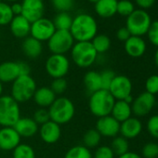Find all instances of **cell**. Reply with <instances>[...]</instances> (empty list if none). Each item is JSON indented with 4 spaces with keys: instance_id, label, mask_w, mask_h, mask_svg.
Returning <instances> with one entry per match:
<instances>
[{
    "instance_id": "obj_29",
    "label": "cell",
    "mask_w": 158,
    "mask_h": 158,
    "mask_svg": "<svg viewBox=\"0 0 158 158\" xmlns=\"http://www.w3.org/2000/svg\"><path fill=\"white\" fill-rule=\"evenodd\" d=\"M90 42L98 54L105 53L111 47V39L106 35H97Z\"/></svg>"
},
{
    "instance_id": "obj_43",
    "label": "cell",
    "mask_w": 158,
    "mask_h": 158,
    "mask_svg": "<svg viewBox=\"0 0 158 158\" xmlns=\"http://www.w3.org/2000/svg\"><path fill=\"white\" fill-rule=\"evenodd\" d=\"M149 41L153 45L158 47V21L151 23L150 28L147 32Z\"/></svg>"
},
{
    "instance_id": "obj_21",
    "label": "cell",
    "mask_w": 158,
    "mask_h": 158,
    "mask_svg": "<svg viewBox=\"0 0 158 158\" xmlns=\"http://www.w3.org/2000/svg\"><path fill=\"white\" fill-rule=\"evenodd\" d=\"M56 94L51 90L49 87H41L37 88L34 96L33 100L39 108H46L48 109L50 105L56 100Z\"/></svg>"
},
{
    "instance_id": "obj_33",
    "label": "cell",
    "mask_w": 158,
    "mask_h": 158,
    "mask_svg": "<svg viewBox=\"0 0 158 158\" xmlns=\"http://www.w3.org/2000/svg\"><path fill=\"white\" fill-rule=\"evenodd\" d=\"M14 15L11 11V8L9 4L0 2V25L10 24Z\"/></svg>"
},
{
    "instance_id": "obj_26",
    "label": "cell",
    "mask_w": 158,
    "mask_h": 158,
    "mask_svg": "<svg viewBox=\"0 0 158 158\" xmlns=\"http://www.w3.org/2000/svg\"><path fill=\"white\" fill-rule=\"evenodd\" d=\"M83 83L87 92L90 95L102 89L101 74L96 71H89L85 73L83 78Z\"/></svg>"
},
{
    "instance_id": "obj_50",
    "label": "cell",
    "mask_w": 158,
    "mask_h": 158,
    "mask_svg": "<svg viewBox=\"0 0 158 158\" xmlns=\"http://www.w3.org/2000/svg\"><path fill=\"white\" fill-rule=\"evenodd\" d=\"M88 1H89V2H91V3H96V2H98L99 1V0H88Z\"/></svg>"
},
{
    "instance_id": "obj_18",
    "label": "cell",
    "mask_w": 158,
    "mask_h": 158,
    "mask_svg": "<svg viewBox=\"0 0 158 158\" xmlns=\"http://www.w3.org/2000/svg\"><path fill=\"white\" fill-rule=\"evenodd\" d=\"M142 123L137 117H129L126 121L120 123V134L127 139H135L142 131Z\"/></svg>"
},
{
    "instance_id": "obj_42",
    "label": "cell",
    "mask_w": 158,
    "mask_h": 158,
    "mask_svg": "<svg viewBox=\"0 0 158 158\" xmlns=\"http://www.w3.org/2000/svg\"><path fill=\"white\" fill-rule=\"evenodd\" d=\"M33 119L37 123V125H43V124L48 122L50 120L48 110L46 109V108H39V109H37L35 112V114H34Z\"/></svg>"
},
{
    "instance_id": "obj_37",
    "label": "cell",
    "mask_w": 158,
    "mask_h": 158,
    "mask_svg": "<svg viewBox=\"0 0 158 158\" xmlns=\"http://www.w3.org/2000/svg\"><path fill=\"white\" fill-rule=\"evenodd\" d=\"M51 3L59 12H68L74 5L73 0H51Z\"/></svg>"
},
{
    "instance_id": "obj_12",
    "label": "cell",
    "mask_w": 158,
    "mask_h": 158,
    "mask_svg": "<svg viewBox=\"0 0 158 158\" xmlns=\"http://www.w3.org/2000/svg\"><path fill=\"white\" fill-rule=\"evenodd\" d=\"M155 105V98L153 95L144 91L138 95L131 103L132 114L136 116L142 117L147 115Z\"/></svg>"
},
{
    "instance_id": "obj_20",
    "label": "cell",
    "mask_w": 158,
    "mask_h": 158,
    "mask_svg": "<svg viewBox=\"0 0 158 158\" xmlns=\"http://www.w3.org/2000/svg\"><path fill=\"white\" fill-rule=\"evenodd\" d=\"M10 27L11 34L17 38H26L30 35L31 23L22 15L14 16Z\"/></svg>"
},
{
    "instance_id": "obj_47",
    "label": "cell",
    "mask_w": 158,
    "mask_h": 158,
    "mask_svg": "<svg viewBox=\"0 0 158 158\" xmlns=\"http://www.w3.org/2000/svg\"><path fill=\"white\" fill-rule=\"evenodd\" d=\"M118 158H142V156H140L139 153L134 152H127L126 153L118 156Z\"/></svg>"
},
{
    "instance_id": "obj_39",
    "label": "cell",
    "mask_w": 158,
    "mask_h": 158,
    "mask_svg": "<svg viewBox=\"0 0 158 158\" xmlns=\"http://www.w3.org/2000/svg\"><path fill=\"white\" fill-rule=\"evenodd\" d=\"M145 91L152 94L155 95L158 93V75L153 74L151 75L150 77L147 78V80L145 82Z\"/></svg>"
},
{
    "instance_id": "obj_6",
    "label": "cell",
    "mask_w": 158,
    "mask_h": 158,
    "mask_svg": "<svg viewBox=\"0 0 158 158\" xmlns=\"http://www.w3.org/2000/svg\"><path fill=\"white\" fill-rule=\"evenodd\" d=\"M21 118V109L10 95H2L0 97V126L13 127Z\"/></svg>"
},
{
    "instance_id": "obj_2",
    "label": "cell",
    "mask_w": 158,
    "mask_h": 158,
    "mask_svg": "<svg viewBox=\"0 0 158 158\" xmlns=\"http://www.w3.org/2000/svg\"><path fill=\"white\" fill-rule=\"evenodd\" d=\"M48 110L50 120L60 126L69 123L75 114V106L73 102L66 97L56 98Z\"/></svg>"
},
{
    "instance_id": "obj_44",
    "label": "cell",
    "mask_w": 158,
    "mask_h": 158,
    "mask_svg": "<svg viewBox=\"0 0 158 158\" xmlns=\"http://www.w3.org/2000/svg\"><path fill=\"white\" fill-rule=\"evenodd\" d=\"M131 36L129 31L127 30V27H122V28H119L116 32V37L118 40L122 41V42H126L129 37Z\"/></svg>"
},
{
    "instance_id": "obj_27",
    "label": "cell",
    "mask_w": 158,
    "mask_h": 158,
    "mask_svg": "<svg viewBox=\"0 0 158 158\" xmlns=\"http://www.w3.org/2000/svg\"><path fill=\"white\" fill-rule=\"evenodd\" d=\"M64 158H93V154L90 149L82 144L75 145L70 148L66 152Z\"/></svg>"
},
{
    "instance_id": "obj_35",
    "label": "cell",
    "mask_w": 158,
    "mask_h": 158,
    "mask_svg": "<svg viewBox=\"0 0 158 158\" xmlns=\"http://www.w3.org/2000/svg\"><path fill=\"white\" fill-rule=\"evenodd\" d=\"M51 89V90L57 95H61L63 94L67 88H68V83L67 80L65 79V77L63 78H55L52 80L51 85L49 87Z\"/></svg>"
},
{
    "instance_id": "obj_13",
    "label": "cell",
    "mask_w": 158,
    "mask_h": 158,
    "mask_svg": "<svg viewBox=\"0 0 158 158\" xmlns=\"http://www.w3.org/2000/svg\"><path fill=\"white\" fill-rule=\"evenodd\" d=\"M102 137L114 138L120 132V123L111 114L98 118L95 128Z\"/></svg>"
},
{
    "instance_id": "obj_25",
    "label": "cell",
    "mask_w": 158,
    "mask_h": 158,
    "mask_svg": "<svg viewBox=\"0 0 158 158\" xmlns=\"http://www.w3.org/2000/svg\"><path fill=\"white\" fill-rule=\"evenodd\" d=\"M131 114L132 109L130 104H128L125 101H115L111 112V115L115 120H117L119 123H122L131 117Z\"/></svg>"
},
{
    "instance_id": "obj_40",
    "label": "cell",
    "mask_w": 158,
    "mask_h": 158,
    "mask_svg": "<svg viewBox=\"0 0 158 158\" xmlns=\"http://www.w3.org/2000/svg\"><path fill=\"white\" fill-rule=\"evenodd\" d=\"M148 133L154 139H158V114L152 115L147 121Z\"/></svg>"
},
{
    "instance_id": "obj_5",
    "label": "cell",
    "mask_w": 158,
    "mask_h": 158,
    "mask_svg": "<svg viewBox=\"0 0 158 158\" xmlns=\"http://www.w3.org/2000/svg\"><path fill=\"white\" fill-rule=\"evenodd\" d=\"M36 89V82L30 74L21 75L11 83L10 96L19 103L26 102L33 99Z\"/></svg>"
},
{
    "instance_id": "obj_15",
    "label": "cell",
    "mask_w": 158,
    "mask_h": 158,
    "mask_svg": "<svg viewBox=\"0 0 158 158\" xmlns=\"http://www.w3.org/2000/svg\"><path fill=\"white\" fill-rule=\"evenodd\" d=\"M21 139L13 127L0 128V149L2 151H13L21 143Z\"/></svg>"
},
{
    "instance_id": "obj_31",
    "label": "cell",
    "mask_w": 158,
    "mask_h": 158,
    "mask_svg": "<svg viewBox=\"0 0 158 158\" xmlns=\"http://www.w3.org/2000/svg\"><path fill=\"white\" fill-rule=\"evenodd\" d=\"M110 147L112 148L114 155L120 156V155L126 153L127 152H128L129 144H128V140L127 139H125L124 137L116 136L114 138Z\"/></svg>"
},
{
    "instance_id": "obj_49",
    "label": "cell",
    "mask_w": 158,
    "mask_h": 158,
    "mask_svg": "<svg viewBox=\"0 0 158 158\" xmlns=\"http://www.w3.org/2000/svg\"><path fill=\"white\" fill-rule=\"evenodd\" d=\"M2 93H3V83H1V81H0V97L2 96Z\"/></svg>"
},
{
    "instance_id": "obj_45",
    "label": "cell",
    "mask_w": 158,
    "mask_h": 158,
    "mask_svg": "<svg viewBox=\"0 0 158 158\" xmlns=\"http://www.w3.org/2000/svg\"><path fill=\"white\" fill-rule=\"evenodd\" d=\"M135 1L139 8L142 10H147L153 6L155 0H135Z\"/></svg>"
},
{
    "instance_id": "obj_36",
    "label": "cell",
    "mask_w": 158,
    "mask_h": 158,
    "mask_svg": "<svg viewBox=\"0 0 158 158\" xmlns=\"http://www.w3.org/2000/svg\"><path fill=\"white\" fill-rule=\"evenodd\" d=\"M142 158H157L158 157V144L155 142H148L142 147Z\"/></svg>"
},
{
    "instance_id": "obj_32",
    "label": "cell",
    "mask_w": 158,
    "mask_h": 158,
    "mask_svg": "<svg viewBox=\"0 0 158 158\" xmlns=\"http://www.w3.org/2000/svg\"><path fill=\"white\" fill-rule=\"evenodd\" d=\"M13 158H35V152L34 148L26 143H20L12 153Z\"/></svg>"
},
{
    "instance_id": "obj_19",
    "label": "cell",
    "mask_w": 158,
    "mask_h": 158,
    "mask_svg": "<svg viewBox=\"0 0 158 158\" xmlns=\"http://www.w3.org/2000/svg\"><path fill=\"white\" fill-rule=\"evenodd\" d=\"M13 127L21 138H32L39 130L37 123L31 117H21Z\"/></svg>"
},
{
    "instance_id": "obj_24",
    "label": "cell",
    "mask_w": 158,
    "mask_h": 158,
    "mask_svg": "<svg viewBox=\"0 0 158 158\" xmlns=\"http://www.w3.org/2000/svg\"><path fill=\"white\" fill-rule=\"evenodd\" d=\"M117 0H99L95 3L96 13L102 18H110L116 14Z\"/></svg>"
},
{
    "instance_id": "obj_28",
    "label": "cell",
    "mask_w": 158,
    "mask_h": 158,
    "mask_svg": "<svg viewBox=\"0 0 158 158\" xmlns=\"http://www.w3.org/2000/svg\"><path fill=\"white\" fill-rule=\"evenodd\" d=\"M52 22L56 30L69 31L73 23V17L68 12H59Z\"/></svg>"
},
{
    "instance_id": "obj_4",
    "label": "cell",
    "mask_w": 158,
    "mask_h": 158,
    "mask_svg": "<svg viewBox=\"0 0 158 158\" xmlns=\"http://www.w3.org/2000/svg\"><path fill=\"white\" fill-rule=\"evenodd\" d=\"M98 53L91 42H75L71 49V57L74 64L80 68H89L98 59Z\"/></svg>"
},
{
    "instance_id": "obj_11",
    "label": "cell",
    "mask_w": 158,
    "mask_h": 158,
    "mask_svg": "<svg viewBox=\"0 0 158 158\" xmlns=\"http://www.w3.org/2000/svg\"><path fill=\"white\" fill-rule=\"evenodd\" d=\"M56 29L53 22L47 18H41L36 22L31 23L30 35L32 37L37 39L40 42L48 41V39L55 33Z\"/></svg>"
},
{
    "instance_id": "obj_46",
    "label": "cell",
    "mask_w": 158,
    "mask_h": 158,
    "mask_svg": "<svg viewBox=\"0 0 158 158\" xmlns=\"http://www.w3.org/2000/svg\"><path fill=\"white\" fill-rule=\"evenodd\" d=\"M11 11L13 13L14 16H19V15H22V11H23V6L21 3H18V2H14L11 6Z\"/></svg>"
},
{
    "instance_id": "obj_3",
    "label": "cell",
    "mask_w": 158,
    "mask_h": 158,
    "mask_svg": "<svg viewBox=\"0 0 158 158\" xmlns=\"http://www.w3.org/2000/svg\"><path fill=\"white\" fill-rule=\"evenodd\" d=\"M114 102L115 100L111 95L109 90L100 89L89 95V111L93 115L98 118L110 115Z\"/></svg>"
},
{
    "instance_id": "obj_48",
    "label": "cell",
    "mask_w": 158,
    "mask_h": 158,
    "mask_svg": "<svg viewBox=\"0 0 158 158\" xmlns=\"http://www.w3.org/2000/svg\"><path fill=\"white\" fill-rule=\"evenodd\" d=\"M154 62H155V65L158 67V48H157V50L155 51V54H154Z\"/></svg>"
},
{
    "instance_id": "obj_7",
    "label": "cell",
    "mask_w": 158,
    "mask_h": 158,
    "mask_svg": "<svg viewBox=\"0 0 158 158\" xmlns=\"http://www.w3.org/2000/svg\"><path fill=\"white\" fill-rule=\"evenodd\" d=\"M152 23L150 15L143 10H135L127 19L126 27L131 35L141 37L147 35Z\"/></svg>"
},
{
    "instance_id": "obj_53",
    "label": "cell",
    "mask_w": 158,
    "mask_h": 158,
    "mask_svg": "<svg viewBox=\"0 0 158 158\" xmlns=\"http://www.w3.org/2000/svg\"><path fill=\"white\" fill-rule=\"evenodd\" d=\"M0 2H2V0H0Z\"/></svg>"
},
{
    "instance_id": "obj_17",
    "label": "cell",
    "mask_w": 158,
    "mask_h": 158,
    "mask_svg": "<svg viewBox=\"0 0 158 158\" xmlns=\"http://www.w3.org/2000/svg\"><path fill=\"white\" fill-rule=\"evenodd\" d=\"M22 75L20 61H4L0 63V81L12 83Z\"/></svg>"
},
{
    "instance_id": "obj_1",
    "label": "cell",
    "mask_w": 158,
    "mask_h": 158,
    "mask_svg": "<svg viewBox=\"0 0 158 158\" xmlns=\"http://www.w3.org/2000/svg\"><path fill=\"white\" fill-rule=\"evenodd\" d=\"M70 33L76 42L91 41L98 33L96 20L88 13H81L73 18Z\"/></svg>"
},
{
    "instance_id": "obj_16",
    "label": "cell",
    "mask_w": 158,
    "mask_h": 158,
    "mask_svg": "<svg viewBox=\"0 0 158 158\" xmlns=\"http://www.w3.org/2000/svg\"><path fill=\"white\" fill-rule=\"evenodd\" d=\"M38 131L41 139L47 144L56 143L60 139L61 136L60 126L51 120L41 125Z\"/></svg>"
},
{
    "instance_id": "obj_52",
    "label": "cell",
    "mask_w": 158,
    "mask_h": 158,
    "mask_svg": "<svg viewBox=\"0 0 158 158\" xmlns=\"http://www.w3.org/2000/svg\"><path fill=\"white\" fill-rule=\"evenodd\" d=\"M39 1H42V2H43V1H44V0H39Z\"/></svg>"
},
{
    "instance_id": "obj_8",
    "label": "cell",
    "mask_w": 158,
    "mask_h": 158,
    "mask_svg": "<svg viewBox=\"0 0 158 158\" xmlns=\"http://www.w3.org/2000/svg\"><path fill=\"white\" fill-rule=\"evenodd\" d=\"M73 44V37L70 31L66 30H56L48 41V49L52 54L65 55L68 51H71Z\"/></svg>"
},
{
    "instance_id": "obj_38",
    "label": "cell",
    "mask_w": 158,
    "mask_h": 158,
    "mask_svg": "<svg viewBox=\"0 0 158 158\" xmlns=\"http://www.w3.org/2000/svg\"><path fill=\"white\" fill-rule=\"evenodd\" d=\"M100 74H101V80H102V89L108 90L113 79L114 78L116 74L114 73V71L109 70V69L103 70L102 72L100 73Z\"/></svg>"
},
{
    "instance_id": "obj_23",
    "label": "cell",
    "mask_w": 158,
    "mask_h": 158,
    "mask_svg": "<svg viewBox=\"0 0 158 158\" xmlns=\"http://www.w3.org/2000/svg\"><path fill=\"white\" fill-rule=\"evenodd\" d=\"M22 48L25 56L30 59H35L39 57L43 51L42 42L32 37L31 35L24 38L22 44Z\"/></svg>"
},
{
    "instance_id": "obj_51",
    "label": "cell",
    "mask_w": 158,
    "mask_h": 158,
    "mask_svg": "<svg viewBox=\"0 0 158 158\" xmlns=\"http://www.w3.org/2000/svg\"><path fill=\"white\" fill-rule=\"evenodd\" d=\"M7 1H10V2H17V1H19V0H7Z\"/></svg>"
},
{
    "instance_id": "obj_14",
    "label": "cell",
    "mask_w": 158,
    "mask_h": 158,
    "mask_svg": "<svg viewBox=\"0 0 158 158\" xmlns=\"http://www.w3.org/2000/svg\"><path fill=\"white\" fill-rule=\"evenodd\" d=\"M22 6V16H23L30 23H33L43 18L45 6L42 1H39V0H23Z\"/></svg>"
},
{
    "instance_id": "obj_34",
    "label": "cell",
    "mask_w": 158,
    "mask_h": 158,
    "mask_svg": "<svg viewBox=\"0 0 158 158\" xmlns=\"http://www.w3.org/2000/svg\"><path fill=\"white\" fill-rule=\"evenodd\" d=\"M134 10V5L129 0H120V1L117 2L116 13L120 14L121 16L128 17Z\"/></svg>"
},
{
    "instance_id": "obj_30",
    "label": "cell",
    "mask_w": 158,
    "mask_h": 158,
    "mask_svg": "<svg viewBox=\"0 0 158 158\" xmlns=\"http://www.w3.org/2000/svg\"><path fill=\"white\" fill-rule=\"evenodd\" d=\"M101 139H102V136L95 128L89 129L88 131L85 132L83 136V145L89 149L96 148L99 146Z\"/></svg>"
},
{
    "instance_id": "obj_22",
    "label": "cell",
    "mask_w": 158,
    "mask_h": 158,
    "mask_svg": "<svg viewBox=\"0 0 158 158\" xmlns=\"http://www.w3.org/2000/svg\"><path fill=\"white\" fill-rule=\"evenodd\" d=\"M125 50L132 58H139L146 51V43L139 36L131 35L125 42Z\"/></svg>"
},
{
    "instance_id": "obj_9",
    "label": "cell",
    "mask_w": 158,
    "mask_h": 158,
    "mask_svg": "<svg viewBox=\"0 0 158 158\" xmlns=\"http://www.w3.org/2000/svg\"><path fill=\"white\" fill-rule=\"evenodd\" d=\"M46 71L48 74L55 78H63L70 69V60L65 55L51 54L46 60Z\"/></svg>"
},
{
    "instance_id": "obj_41",
    "label": "cell",
    "mask_w": 158,
    "mask_h": 158,
    "mask_svg": "<svg viewBox=\"0 0 158 158\" xmlns=\"http://www.w3.org/2000/svg\"><path fill=\"white\" fill-rule=\"evenodd\" d=\"M93 158H114V153L110 146L102 145L96 149Z\"/></svg>"
},
{
    "instance_id": "obj_10",
    "label": "cell",
    "mask_w": 158,
    "mask_h": 158,
    "mask_svg": "<svg viewBox=\"0 0 158 158\" xmlns=\"http://www.w3.org/2000/svg\"><path fill=\"white\" fill-rule=\"evenodd\" d=\"M132 82L130 79L123 74L115 75L109 87V92L115 101H123L132 92Z\"/></svg>"
}]
</instances>
